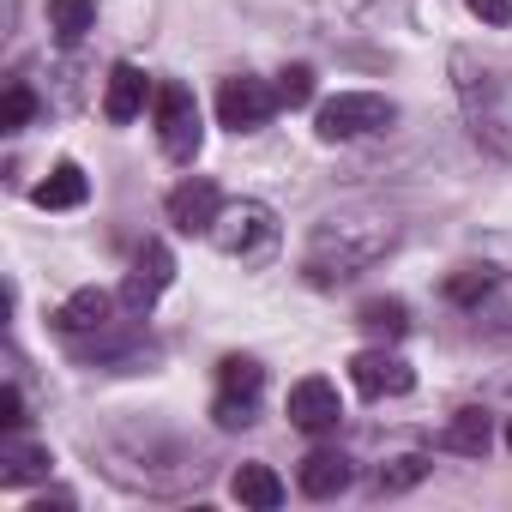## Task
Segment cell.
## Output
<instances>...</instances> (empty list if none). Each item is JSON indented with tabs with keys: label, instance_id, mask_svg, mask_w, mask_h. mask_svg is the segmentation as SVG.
<instances>
[{
	"label": "cell",
	"instance_id": "6da1fadb",
	"mask_svg": "<svg viewBox=\"0 0 512 512\" xmlns=\"http://www.w3.org/2000/svg\"><path fill=\"white\" fill-rule=\"evenodd\" d=\"M392 241H398V223H392L386 211H368V205H356V211H332V217H320L314 235H308L302 272H308V284L332 290V284L368 272L374 260H386Z\"/></svg>",
	"mask_w": 512,
	"mask_h": 512
},
{
	"label": "cell",
	"instance_id": "7a4b0ae2",
	"mask_svg": "<svg viewBox=\"0 0 512 512\" xmlns=\"http://www.w3.org/2000/svg\"><path fill=\"white\" fill-rule=\"evenodd\" d=\"M452 79H458V103L476 145H488L494 157H512V85L476 55H452Z\"/></svg>",
	"mask_w": 512,
	"mask_h": 512
},
{
	"label": "cell",
	"instance_id": "3957f363",
	"mask_svg": "<svg viewBox=\"0 0 512 512\" xmlns=\"http://www.w3.org/2000/svg\"><path fill=\"white\" fill-rule=\"evenodd\" d=\"M398 121V103L380 97V91H338L332 103H320L314 115V133L326 145H350V139H368V133H386Z\"/></svg>",
	"mask_w": 512,
	"mask_h": 512
},
{
	"label": "cell",
	"instance_id": "277c9868",
	"mask_svg": "<svg viewBox=\"0 0 512 512\" xmlns=\"http://www.w3.org/2000/svg\"><path fill=\"white\" fill-rule=\"evenodd\" d=\"M205 241L217 253H229V260H260V253H272V241H278V223H272V211L260 199H223Z\"/></svg>",
	"mask_w": 512,
	"mask_h": 512
},
{
	"label": "cell",
	"instance_id": "5b68a950",
	"mask_svg": "<svg viewBox=\"0 0 512 512\" xmlns=\"http://www.w3.org/2000/svg\"><path fill=\"white\" fill-rule=\"evenodd\" d=\"M151 115H157V145H163V157L193 163V157H199V145H205V121H199L193 91H187V85H175V79H169V85H157Z\"/></svg>",
	"mask_w": 512,
	"mask_h": 512
},
{
	"label": "cell",
	"instance_id": "8992f818",
	"mask_svg": "<svg viewBox=\"0 0 512 512\" xmlns=\"http://www.w3.org/2000/svg\"><path fill=\"white\" fill-rule=\"evenodd\" d=\"M260 392H266V368L260 362L253 356H223L217 362V404H211L217 428H247Z\"/></svg>",
	"mask_w": 512,
	"mask_h": 512
},
{
	"label": "cell",
	"instance_id": "52a82bcc",
	"mask_svg": "<svg viewBox=\"0 0 512 512\" xmlns=\"http://www.w3.org/2000/svg\"><path fill=\"white\" fill-rule=\"evenodd\" d=\"M272 115H278V85L253 79V73H235L217 85V121L229 133H260Z\"/></svg>",
	"mask_w": 512,
	"mask_h": 512
},
{
	"label": "cell",
	"instance_id": "ba28073f",
	"mask_svg": "<svg viewBox=\"0 0 512 512\" xmlns=\"http://www.w3.org/2000/svg\"><path fill=\"white\" fill-rule=\"evenodd\" d=\"M175 284V253L163 247V241H145L139 253H133V266H127V278H121V308L127 314H151L157 308V296Z\"/></svg>",
	"mask_w": 512,
	"mask_h": 512
},
{
	"label": "cell",
	"instance_id": "9c48e42d",
	"mask_svg": "<svg viewBox=\"0 0 512 512\" xmlns=\"http://www.w3.org/2000/svg\"><path fill=\"white\" fill-rule=\"evenodd\" d=\"M284 410H290V422H296L302 434H338V422H344V398H338V386H332L326 374L296 380Z\"/></svg>",
	"mask_w": 512,
	"mask_h": 512
},
{
	"label": "cell",
	"instance_id": "30bf717a",
	"mask_svg": "<svg viewBox=\"0 0 512 512\" xmlns=\"http://www.w3.org/2000/svg\"><path fill=\"white\" fill-rule=\"evenodd\" d=\"M350 380H356V392H362V398H404V392L416 386L410 362H404V356H392L386 344H374V350L350 356Z\"/></svg>",
	"mask_w": 512,
	"mask_h": 512
},
{
	"label": "cell",
	"instance_id": "8fae6325",
	"mask_svg": "<svg viewBox=\"0 0 512 512\" xmlns=\"http://www.w3.org/2000/svg\"><path fill=\"white\" fill-rule=\"evenodd\" d=\"M217 211H223V187H217L211 175H187V181L169 193V223H175L181 235H211Z\"/></svg>",
	"mask_w": 512,
	"mask_h": 512
},
{
	"label": "cell",
	"instance_id": "7c38bea8",
	"mask_svg": "<svg viewBox=\"0 0 512 512\" xmlns=\"http://www.w3.org/2000/svg\"><path fill=\"white\" fill-rule=\"evenodd\" d=\"M115 326V296L109 290H73L61 308H55V332L73 338V344H91Z\"/></svg>",
	"mask_w": 512,
	"mask_h": 512
},
{
	"label": "cell",
	"instance_id": "4fadbf2b",
	"mask_svg": "<svg viewBox=\"0 0 512 512\" xmlns=\"http://www.w3.org/2000/svg\"><path fill=\"white\" fill-rule=\"evenodd\" d=\"M296 482H302V494H308V500H338V494L356 482V464H350L338 446H320V452H308V458H302Z\"/></svg>",
	"mask_w": 512,
	"mask_h": 512
},
{
	"label": "cell",
	"instance_id": "5bb4252c",
	"mask_svg": "<svg viewBox=\"0 0 512 512\" xmlns=\"http://www.w3.org/2000/svg\"><path fill=\"white\" fill-rule=\"evenodd\" d=\"M145 97H151V79L133 67V61H121V67H109V85H103V115L115 121V127H127V121H139V109H145Z\"/></svg>",
	"mask_w": 512,
	"mask_h": 512
},
{
	"label": "cell",
	"instance_id": "9a60e30c",
	"mask_svg": "<svg viewBox=\"0 0 512 512\" xmlns=\"http://www.w3.org/2000/svg\"><path fill=\"white\" fill-rule=\"evenodd\" d=\"M488 446H494V416L488 410H458L446 428H440V452H458V458H488Z\"/></svg>",
	"mask_w": 512,
	"mask_h": 512
},
{
	"label": "cell",
	"instance_id": "2e32d148",
	"mask_svg": "<svg viewBox=\"0 0 512 512\" xmlns=\"http://www.w3.org/2000/svg\"><path fill=\"white\" fill-rule=\"evenodd\" d=\"M49 446H37V440H25V434H7L0 440V482L7 488H25V482H37V476H49Z\"/></svg>",
	"mask_w": 512,
	"mask_h": 512
},
{
	"label": "cell",
	"instance_id": "e0dca14e",
	"mask_svg": "<svg viewBox=\"0 0 512 512\" xmlns=\"http://www.w3.org/2000/svg\"><path fill=\"white\" fill-rule=\"evenodd\" d=\"M229 494H235L241 506H253V512H278V506H284V476H278L272 464H241V470L229 476Z\"/></svg>",
	"mask_w": 512,
	"mask_h": 512
},
{
	"label": "cell",
	"instance_id": "ac0fdd59",
	"mask_svg": "<svg viewBox=\"0 0 512 512\" xmlns=\"http://www.w3.org/2000/svg\"><path fill=\"white\" fill-rule=\"evenodd\" d=\"M85 193H91V181H85V169L79 163H55L49 169V181H37V205L43 211H73V205H85Z\"/></svg>",
	"mask_w": 512,
	"mask_h": 512
},
{
	"label": "cell",
	"instance_id": "d6986e66",
	"mask_svg": "<svg viewBox=\"0 0 512 512\" xmlns=\"http://www.w3.org/2000/svg\"><path fill=\"white\" fill-rule=\"evenodd\" d=\"M356 326H362L368 338H386V344H392V338L410 332V308H404L398 296H368V302L356 308Z\"/></svg>",
	"mask_w": 512,
	"mask_h": 512
},
{
	"label": "cell",
	"instance_id": "ffe728a7",
	"mask_svg": "<svg viewBox=\"0 0 512 512\" xmlns=\"http://www.w3.org/2000/svg\"><path fill=\"white\" fill-rule=\"evenodd\" d=\"M49 31L61 49L85 43V31H97V0H49Z\"/></svg>",
	"mask_w": 512,
	"mask_h": 512
},
{
	"label": "cell",
	"instance_id": "44dd1931",
	"mask_svg": "<svg viewBox=\"0 0 512 512\" xmlns=\"http://www.w3.org/2000/svg\"><path fill=\"white\" fill-rule=\"evenodd\" d=\"M428 470H434V464H428L422 452H404V458H386V464L374 470V494H380V500H392V494H410L416 482H428Z\"/></svg>",
	"mask_w": 512,
	"mask_h": 512
},
{
	"label": "cell",
	"instance_id": "7402d4cb",
	"mask_svg": "<svg viewBox=\"0 0 512 512\" xmlns=\"http://www.w3.org/2000/svg\"><path fill=\"white\" fill-rule=\"evenodd\" d=\"M31 115H37V97H31V85H25V79H13V85H7V97H0V133H19Z\"/></svg>",
	"mask_w": 512,
	"mask_h": 512
},
{
	"label": "cell",
	"instance_id": "603a6c76",
	"mask_svg": "<svg viewBox=\"0 0 512 512\" xmlns=\"http://www.w3.org/2000/svg\"><path fill=\"white\" fill-rule=\"evenodd\" d=\"M278 103H284V109H308V103H314V67H302V61L284 67V73H278Z\"/></svg>",
	"mask_w": 512,
	"mask_h": 512
},
{
	"label": "cell",
	"instance_id": "cb8c5ba5",
	"mask_svg": "<svg viewBox=\"0 0 512 512\" xmlns=\"http://www.w3.org/2000/svg\"><path fill=\"white\" fill-rule=\"evenodd\" d=\"M488 290H494V272H482V266H470V272L446 278V296H452L458 308H476V302H482Z\"/></svg>",
	"mask_w": 512,
	"mask_h": 512
},
{
	"label": "cell",
	"instance_id": "d4e9b609",
	"mask_svg": "<svg viewBox=\"0 0 512 512\" xmlns=\"http://www.w3.org/2000/svg\"><path fill=\"white\" fill-rule=\"evenodd\" d=\"M25 422H31V416H25V392L7 380V392H0V428H7V434H19Z\"/></svg>",
	"mask_w": 512,
	"mask_h": 512
},
{
	"label": "cell",
	"instance_id": "484cf974",
	"mask_svg": "<svg viewBox=\"0 0 512 512\" xmlns=\"http://www.w3.org/2000/svg\"><path fill=\"white\" fill-rule=\"evenodd\" d=\"M482 25H512V0H464Z\"/></svg>",
	"mask_w": 512,
	"mask_h": 512
},
{
	"label": "cell",
	"instance_id": "4316f807",
	"mask_svg": "<svg viewBox=\"0 0 512 512\" xmlns=\"http://www.w3.org/2000/svg\"><path fill=\"white\" fill-rule=\"evenodd\" d=\"M506 446H512V422H506Z\"/></svg>",
	"mask_w": 512,
	"mask_h": 512
}]
</instances>
